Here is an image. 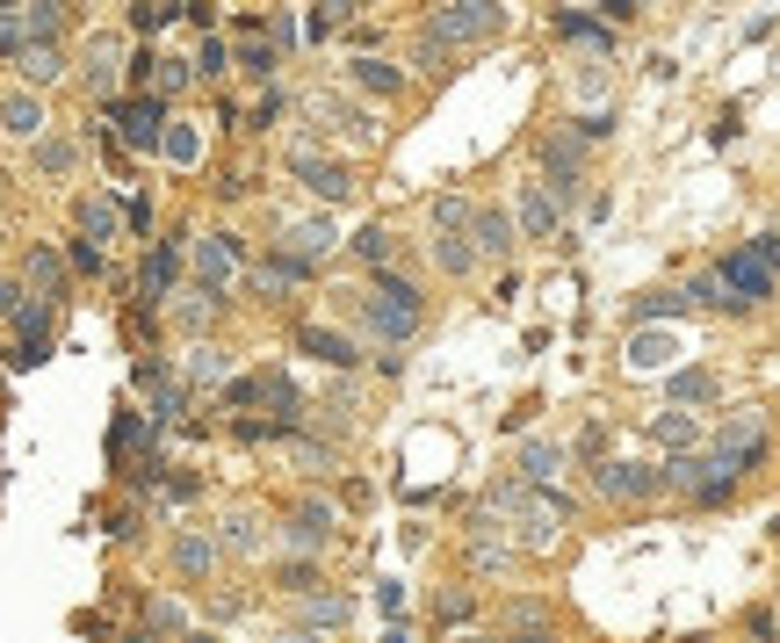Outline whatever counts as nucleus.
<instances>
[{"label":"nucleus","mask_w":780,"mask_h":643,"mask_svg":"<svg viewBox=\"0 0 780 643\" xmlns=\"http://www.w3.org/2000/svg\"><path fill=\"white\" fill-rule=\"evenodd\" d=\"M485 506L513 521V535L528 542V550H550L556 528L572 521V506L556 499V492H542V485H491V499H485Z\"/></svg>","instance_id":"obj_1"},{"label":"nucleus","mask_w":780,"mask_h":643,"mask_svg":"<svg viewBox=\"0 0 780 643\" xmlns=\"http://www.w3.org/2000/svg\"><path fill=\"white\" fill-rule=\"evenodd\" d=\"M362 318H369V332H376V340L405 348V340L419 332V318H427V304H419V290H412V282H398V275H376V290H369Z\"/></svg>","instance_id":"obj_2"},{"label":"nucleus","mask_w":780,"mask_h":643,"mask_svg":"<svg viewBox=\"0 0 780 643\" xmlns=\"http://www.w3.org/2000/svg\"><path fill=\"white\" fill-rule=\"evenodd\" d=\"M506 30V0H449L433 15V36L441 44H485V36Z\"/></svg>","instance_id":"obj_3"},{"label":"nucleus","mask_w":780,"mask_h":643,"mask_svg":"<svg viewBox=\"0 0 780 643\" xmlns=\"http://www.w3.org/2000/svg\"><path fill=\"white\" fill-rule=\"evenodd\" d=\"M709 449H715V455H730L737 470H751V463L766 455V419H759V413H730L723 427H715Z\"/></svg>","instance_id":"obj_4"},{"label":"nucleus","mask_w":780,"mask_h":643,"mask_svg":"<svg viewBox=\"0 0 780 643\" xmlns=\"http://www.w3.org/2000/svg\"><path fill=\"white\" fill-rule=\"evenodd\" d=\"M290 174L304 181V189H312L318 203H347V195H354V181H347V167H340V159H318V153H304V145L290 153Z\"/></svg>","instance_id":"obj_5"},{"label":"nucleus","mask_w":780,"mask_h":643,"mask_svg":"<svg viewBox=\"0 0 780 643\" xmlns=\"http://www.w3.org/2000/svg\"><path fill=\"white\" fill-rule=\"evenodd\" d=\"M354 622V600L347 593H296V629H312V636H340Z\"/></svg>","instance_id":"obj_6"},{"label":"nucleus","mask_w":780,"mask_h":643,"mask_svg":"<svg viewBox=\"0 0 780 643\" xmlns=\"http://www.w3.org/2000/svg\"><path fill=\"white\" fill-rule=\"evenodd\" d=\"M109 116H116V138L131 145V153H159V138H167V123H159V102H116Z\"/></svg>","instance_id":"obj_7"},{"label":"nucleus","mask_w":780,"mask_h":643,"mask_svg":"<svg viewBox=\"0 0 780 643\" xmlns=\"http://www.w3.org/2000/svg\"><path fill=\"white\" fill-rule=\"evenodd\" d=\"M542 174H550L542 189L556 195V210H572L578 203V145L572 138H550V145H542Z\"/></svg>","instance_id":"obj_8"},{"label":"nucleus","mask_w":780,"mask_h":643,"mask_svg":"<svg viewBox=\"0 0 780 643\" xmlns=\"http://www.w3.org/2000/svg\"><path fill=\"white\" fill-rule=\"evenodd\" d=\"M513 217L528 239H556V225H564V210H556V195L542 189V181H528V189L513 195Z\"/></svg>","instance_id":"obj_9"},{"label":"nucleus","mask_w":780,"mask_h":643,"mask_svg":"<svg viewBox=\"0 0 780 643\" xmlns=\"http://www.w3.org/2000/svg\"><path fill=\"white\" fill-rule=\"evenodd\" d=\"M592 485L607 492V499H651V492L665 485V470H643V463H600V477Z\"/></svg>","instance_id":"obj_10"},{"label":"nucleus","mask_w":780,"mask_h":643,"mask_svg":"<svg viewBox=\"0 0 780 643\" xmlns=\"http://www.w3.org/2000/svg\"><path fill=\"white\" fill-rule=\"evenodd\" d=\"M715 275L730 282V296H737V304H759V296L773 290V268H766L759 253H730V261L715 268Z\"/></svg>","instance_id":"obj_11"},{"label":"nucleus","mask_w":780,"mask_h":643,"mask_svg":"<svg viewBox=\"0 0 780 643\" xmlns=\"http://www.w3.org/2000/svg\"><path fill=\"white\" fill-rule=\"evenodd\" d=\"M282 542H290V550H326V542H332V506L326 499H304L290 514V528H282Z\"/></svg>","instance_id":"obj_12"},{"label":"nucleus","mask_w":780,"mask_h":643,"mask_svg":"<svg viewBox=\"0 0 780 643\" xmlns=\"http://www.w3.org/2000/svg\"><path fill=\"white\" fill-rule=\"evenodd\" d=\"M195 268H203V290L225 296V282L239 275V246H231V239H203V246H195Z\"/></svg>","instance_id":"obj_13"},{"label":"nucleus","mask_w":780,"mask_h":643,"mask_svg":"<svg viewBox=\"0 0 780 643\" xmlns=\"http://www.w3.org/2000/svg\"><path fill=\"white\" fill-rule=\"evenodd\" d=\"M296 253V261H318V253H332L340 246V232L326 225V217H304V225H290V239H282Z\"/></svg>","instance_id":"obj_14"},{"label":"nucleus","mask_w":780,"mask_h":643,"mask_svg":"<svg viewBox=\"0 0 780 643\" xmlns=\"http://www.w3.org/2000/svg\"><path fill=\"white\" fill-rule=\"evenodd\" d=\"M116 58H123L116 36H94V44H87V88L94 94H116Z\"/></svg>","instance_id":"obj_15"},{"label":"nucleus","mask_w":780,"mask_h":643,"mask_svg":"<svg viewBox=\"0 0 780 643\" xmlns=\"http://www.w3.org/2000/svg\"><path fill=\"white\" fill-rule=\"evenodd\" d=\"M304 275H312V261H296V253H275V261H260V268H253V290L282 296V290H296Z\"/></svg>","instance_id":"obj_16"},{"label":"nucleus","mask_w":780,"mask_h":643,"mask_svg":"<svg viewBox=\"0 0 780 643\" xmlns=\"http://www.w3.org/2000/svg\"><path fill=\"white\" fill-rule=\"evenodd\" d=\"M0 131H8V138H36V131H44V102H36V94H8V102H0Z\"/></svg>","instance_id":"obj_17"},{"label":"nucleus","mask_w":780,"mask_h":643,"mask_svg":"<svg viewBox=\"0 0 780 643\" xmlns=\"http://www.w3.org/2000/svg\"><path fill=\"white\" fill-rule=\"evenodd\" d=\"M296 348L318 354V362H332V369L354 362V340H347V332H326V326H304V332H296Z\"/></svg>","instance_id":"obj_18"},{"label":"nucleus","mask_w":780,"mask_h":643,"mask_svg":"<svg viewBox=\"0 0 780 643\" xmlns=\"http://www.w3.org/2000/svg\"><path fill=\"white\" fill-rule=\"evenodd\" d=\"M173 572H181V578H210V572H217V542H210V535H181V542H173Z\"/></svg>","instance_id":"obj_19"},{"label":"nucleus","mask_w":780,"mask_h":643,"mask_svg":"<svg viewBox=\"0 0 780 643\" xmlns=\"http://www.w3.org/2000/svg\"><path fill=\"white\" fill-rule=\"evenodd\" d=\"M173 275H181V253H173V246H152V253H145V268H138V290H145V296H167Z\"/></svg>","instance_id":"obj_20"},{"label":"nucleus","mask_w":780,"mask_h":643,"mask_svg":"<svg viewBox=\"0 0 780 643\" xmlns=\"http://www.w3.org/2000/svg\"><path fill=\"white\" fill-rule=\"evenodd\" d=\"M556 470H564V441H528V449H520V477H528V485H550Z\"/></svg>","instance_id":"obj_21"},{"label":"nucleus","mask_w":780,"mask_h":643,"mask_svg":"<svg viewBox=\"0 0 780 643\" xmlns=\"http://www.w3.org/2000/svg\"><path fill=\"white\" fill-rule=\"evenodd\" d=\"M672 354H679V340H672V332H651V326H643L636 340H629V369H665Z\"/></svg>","instance_id":"obj_22"},{"label":"nucleus","mask_w":780,"mask_h":643,"mask_svg":"<svg viewBox=\"0 0 780 643\" xmlns=\"http://www.w3.org/2000/svg\"><path fill=\"white\" fill-rule=\"evenodd\" d=\"M470 232H477V253H506V246H513V217H506V210H477Z\"/></svg>","instance_id":"obj_23"},{"label":"nucleus","mask_w":780,"mask_h":643,"mask_svg":"<svg viewBox=\"0 0 780 643\" xmlns=\"http://www.w3.org/2000/svg\"><path fill=\"white\" fill-rule=\"evenodd\" d=\"M15 66H22V80H36V88H52L58 72H66V58H58V44H30V52H22Z\"/></svg>","instance_id":"obj_24"},{"label":"nucleus","mask_w":780,"mask_h":643,"mask_svg":"<svg viewBox=\"0 0 780 643\" xmlns=\"http://www.w3.org/2000/svg\"><path fill=\"white\" fill-rule=\"evenodd\" d=\"M433 261L449 268V275H470V268H477V239H463V232H441V239H433Z\"/></svg>","instance_id":"obj_25"},{"label":"nucleus","mask_w":780,"mask_h":643,"mask_svg":"<svg viewBox=\"0 0 780 643\" xmlns=\"http://www.w3.org/2000/svg\"><path fill=\"white\" fill-rule=\"evenodd\" d=\"M709 398H715L709 369H679V376H672V405H709Z\"/></svg>","instance_id":"obj_26"},{"label":"nucleus","mask_w":780,"mask_h":643,"mask_svg":"<svg viewBox=\"0 0 780 643\" xmlns=\"http://www.w3.org/2000/svg\"><path fill=\"white\" fill-rule=\"evenodd\" d=\"M80 232H87V239H109V232H116V203H102V195H80Z\"/></svg>","instance_id":"obj_27"},{"label":"nucleus","mask_w":780,"mask_h":643,"mask_svg":"<svg viewBox=\"0 0 780 643\" xmlns=\"http://www.w3.org/2000/svg\"><path fill=\"white\" fill-rule=\"evenodd\" d=\"M30 282L44 290V304H52V296L66 290V268H58V253H44V246H36V253H30Z\"/></svg>","instance_id":"obj_28"},{"label":"nucleus","mask_w":780,"mask_h":643,"mask_svg":"<svg viewBox=\"0 0 780 643\" xmlns=\"http://www.w3.org/2000/svg\"><path fill=\"white\" fill-rule=\"evenodd\" d=\"M693 304H709V312H737V296H730V282L723 275H715V268H709V275H693Z\"/></svg>","instance_id":"obj_29"},{"label":"nucleus","mask_w":780,"mask_h":643,"mask_svg":"<svg viewBox=\"0 0 780 643\" xmlns=\"http://www.w3.org/2000/svg\"><path fill=\"white\" fill-rule=\"evenodd\" d=\"M354 80L369 94H398V66H383V58H354Z\"/></svg>","instance_id":"obj_30"},{"label":"nucleus","mask_w":780,"mask_h":643,"mask_svg":"<svg viewBox=\"0 0 780 643\" xmlns=\"http://www.w3.org/2000/svg\"><path fill=\"white\" fill-rule=\"evenodd\" d=\"M225 550L260 556V521H253V514H231V521H225Z\"/></svg>","instance_id":"obj_31"},{"label":"nucleus","mask_w":780,"mask_h":643,"mask_svg":"<svg viewBox=\"0 0 780 643\" xmlns=\"http://www.w3.org/2000/svg\"><path fill=\"white\" fill-rule=\"evenodd\" d=\"M651 435H658V441H665V449H693V441H701V427H693V419H687V413H665V419H658V427H651Z\"/></svg>","instance_id":"obj_32"},{"label":"nucleus","mask_w":780,"mask_h":643,"mask_svg":"<svg viewBox=\"0 0 780 643\" xmlns=\"http://www.w3.org/2000/svg\"><path fill=\"white\" fill-rule=\"evenodd\" d=\"M189 376H195V383H225V376H231V354H225V348H195Z\"/></svg>","instance_id":"obj_33"},{"label":"nucleus","mask_w":780,"mask_h":643,"mask_svg":"<svg viewBox=\"0 0 780 643\" xmlns=\"http://www.w3.org/2000/svg\"><path fill=\"white\" fill-rule=\"evenodd\" d=\"M470 217H477V203H470V195H441V203H433V225H441V232H463Z\"/></svg>","instance_id":"obj_34"},{"label":"nucleus","mask_w":780,"mask_h":643,"mask_svg":"<svg viewBox=\"0 0 780 643\" xmlns=\"http://www.w3.org/2000/svg\"><path fill=\"white\" fill-rule=\"evenodd\" d=\"M189 72L195 66H181V58H152V88L159 94H181V88H189Z\"/></svg>","instance_id":"obj_35"},{"label":"nucleus","mask_w":780,"mask_h":643,"mask_svg":"<svg viewBox=\"0 0 780 643\" xmlns=\"http://www.w3.org/2000/svg\"><path fill=\"white\" fill-rule=\"evenodd\" d=\"M687 304H693V296H679V290H651L636 304V318H672V312H687Z\"/></svg>","instance_id":"obj_36"},{"label":"nucleus","mask_w":780,"mask_h":643,"mask_svg":"<svg viewBox=\"0 0 780 643\" xmlns=\"http://www.w3.org/2000/svg\"><path fill=\"white\" fill-rule=\"evenodd\" d=\"M30 44H36V36H30V22H22V15H0V52H8V58H22Z\"/></svg>","instance_id":"obj_37"},{"label":"nucleus","mask_w":780,"mask_h":643,"mask_svg":"<svg viewBox=\"0 0 780 643\" xmlns=\"http://www.w3.org/2000/svg\"><path fill=\"white\" fill-rule=\"evenodd\" d=\"M354 253H362V261H391V232H383V225H369V232H354Z\"/></svg>","instance_id":"obj_38"},{"label":"nucleus","mask_w":780,"mask_h":643,"mask_svg":"<svg viewBox=\"0 0 780 643\" xmlns=\"http://www.w3.org/2000/svg\"><path fill=\"white\" fill-rule=\"evenodd\" d=\"M181 8H189V0H138V15H131V22H138V30H159V22L181 15Z\"/></svg>","instance_id":"obj_39"},{"label":"nucleus","mask_w":780,"mask_h":643,"mask_svg":"<svg viewBox=\"0 0 780 643\" xmlns=\"http://www.w3.org/2000/svg\"><path fill=\"white\" fill-rule=\"evenodd\" d=\"M347 22H354V0H318V22H312L318 36H326V30H347Z\"/></svg>","instance_id":"obj_40"},{"label":"nucleus","mask_w":780,"mask_h":643,"mask_svg":"<svg viewBox=\"0 0 780 643\" xmlns=\"http://www.w3.org/2000/svg\"><path fill=\"white\" fill-rule=\"evenodd\" d=\"M36 167H44V174H66V167H72V145H66V138L36 145Z\"/></svg>","instance_id":"obj_41"},{"label":"nucleus","mask_w":780,"mask_h":643,"mask_svg":"<svg viewBox=\"0 0 780 643\" xmlns=\"http://www.w3.org/2000/svg\"><path fill=\"white\" fill-rule=\"evenodd\" d=\"M239 66L253 72V80H268V72L282 66V58H275V44H246V58H239Z\"/></svg>","instance_id":"obj_42"},{"label":"nucleus","mask_w":780,"mask_h":643,"mask_svg":"<svg viewBox=\"0 0 780 643\" xmlns=\"http://www.w3.org/2000/svg\"><path fill=\"white\" fill-rule=\"evenodd\" d=\"M556 30H564V36H578V44H592V52H600V44H607V36L592 30L586 15H556Z\"/></svg>","instance_id":"obj_43"},{"label":"nucleus","mask_w":780,"mask_h":643,"mask_svg":"<svg viewBox=\"0 0 780 643\" xmlns=\"http://www.w3.org/2000/svg\"><path fill=\"white\" fill-rule=\"evenodd\" d=\"M145 629H152V636L159 629H181V608H173V600H152V608H145Z\"/></svg>","instance_id":"obj_44"},{"label":"nucleus","mask_w":780,"mask_h":643,"mask_svg":"<svg viewBox=\"0 0 780 643\" xmlns=\"http://www.w3.org/2000/svg\"><path fill=\"white\" fill-rule=\"evenodd\" d=\"M231 66V52H225V44H217V36H210V44H203V58H195V72H210V80H217V72H225Z\"/></svg>","instance_id":"obj_45"},{"label":"nucleus","mask_w":780,"mask_h":643,"mask_svg":"<svg viewBox=\"0 0 780 643\" xmlns=\"http://www.w3.org/2000/svg\"><path fill=\"white\" fill-rule=\"evenodd\" d=\"M376 608L391 614V622H398V614H405V586H398V578H383V586H376Z\"/></svg>","instance_id":"obj_46"},{"label":"nucleus","mask_w":780,"mask_h":643,"mask_svg":"<svg viewBox=\"0 0 780 643\" xmlns=\"http://www.w3.org/2000/svg\"><path fill=\"white\" fill-rule=\"evenodd\" d=\"M210 304H217V296H210V290H195V296H189V304H181L173 318H181V326H203V318H210Z\"/></svg>","instance_id":"obj_47"},{"label":"nucleus","mask_w":780,"mask_h":643,"mask_svg":"<svg viewBox=\"0 0 780 643\" xmlns=\"http://www.w3.org/2000/svg\"><path fill=\"white\" fill-rule=\"evenodd\" d=\"M72 268H80V275H102V246H87V239H72Z\"/></svg>","instance_id":"obj_48"},{"label":"nucleus","mask_w":780,"mask_h":643,"mask_svg":"<svg viewBox=\"0 0 780 643\" xmlns=\"http://www.w3.org/2000/svg\"><path fill=\"white\" fill-rule=\"evenodd\" d=\"M152 419H181V391H173V383H159V398H152Z\"/></svg>","instance_id":"obj_49"},{"label":"nucleus","mask_w":780,"mask_h":643,"mask_svg":"<svg viewBox=\"0 0 780 643\" xmlns=\"http://www.w3.org/2000/svg\"><path fill=\"white\" fill-rule=\"evenodd\" d=\"M15 312H22V282L0 275V318H15Z\"/></svg>","instance_id":"obj_50"},{"label":"nucleus","mask_w":780,"mask_h":643,"mask_svg":"<svg viewBox=\"0 0 780 643\" xmlns=\"http://www.w3.org/2000/svg\"><path fill=\"white\" fill-rule=\"evenodd\" d=\"M433 614H441V622H463V614H470V593H441V608H433Z\"/></svg>","instance_id":"obj_51"},{"label":"nucleus","mask_w":780,"mask_h":643,"mask_svg":"<svg viewBox=\"0 0 780 643\" xmlns=\"http://www.w3.org/2000/svg\"><path fill=\"white\" fill-rule=\"evenodd\" d=\"M167 153L173 159H195V131H167Z\"/></svg>","instance_id":"obj_52"},{"label":"nucleus","mask_w":780,"mask_h":643,"mask_svg":"<svg viewBox=\"0 0 780 643\" xmlns=\"http://www.w3.org/2000/svg\"><path fill=\"white\" fill-rule=\"evenodd\" d=\"M506 643H556V636H550V622H535V629H513Z\"/></svg>","instance_id":"obj_53"},{"label":"nucleus","mask_w":780,"mask_h":643,"mask_svg":"<svg viewBox=\"0 0 780 643\" xmlns=\"http://www.w3.org/2000/svg\"><path fill=\"white\" fill-rule=\"evenodd\" d=\"M751 253H759V261H766V268H773V275H780V239H759V246H751Z\"/></svg>","instance_id":"obj_54"},{"label":"nucleus","mask_w":780,"mask_h":643,"mask_svg":"<svg viewBox=\"0 0 780 643\" xmlns=\"http://www.w3.org/2000/svg\"><path fill=\"white\" fill-rule=\"evenodd\" d=\"M600 8H607V22H629V15H636V0H600Z\"/></svg>","instance_id":"obj_55"},{"label":"nucleus","mask_w":780,"mask_h":643,"mask_svg":"<svg viewBox=\"0 0 780 643\" xmlns=\"http://www.w3.org/2000/svg\"><path fill=\"white\" fill-rule=\"evenodd\" d=\"M383 643H412V629H405V622H391V629H383Z\"/></svg>","instance_id":"obj_56"},{"label":"nucleus","mask_w":780,"mask_h":643,"mask_svg":"<svg viewBox=\"0 0 780 643\" xmlns=\"http://www.w3.org/2000/svg\"><path fill=\"white\" fill-rule=\"evenodd\" d=\"M275 643H326V636H312V629H290V636H275Z\"/></svg>","instance_id":"obj_57"},{"label":"nucleus","mask_w":780,"mask_h":643,"mask_svg":"<svg viewBox=\"0 0 780 643\" xmlns=\"http://www.w3.org/2000/svg\"><path fill=\"white\" fill-rule=\"evenodd\" d=\"M181 643H217V636H210V629H189V636H181Z\"/></svg>","instance_id":"obj_58"},{"label":"nucleus","mask_w":780,"mask_h":643,"mask_svg":"<svg viewBox=\"0 0 780 643\" xmlns=\"http://www.w3.org/2000/svg\"><path fill=\"white\" fill-rule=\"evenodd\" d=\"M123 643H152V629H131V636H123Z\"/></svg>","instance_id":"obj_59"}]
</instances>
